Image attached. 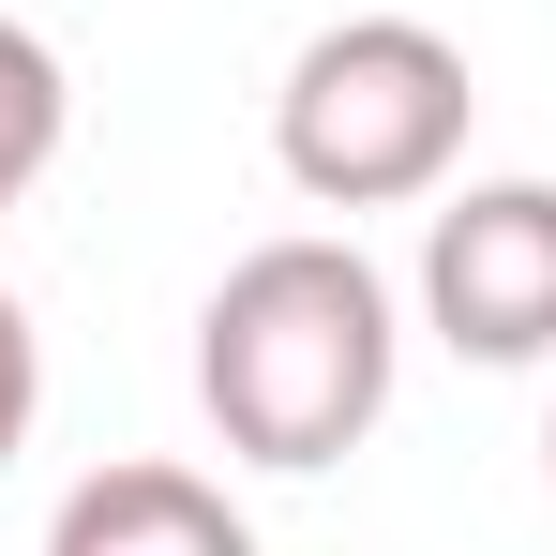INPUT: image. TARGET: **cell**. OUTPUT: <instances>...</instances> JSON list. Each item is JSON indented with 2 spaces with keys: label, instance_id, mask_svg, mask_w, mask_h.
<instances>
[{
  "label": "cell",
  "instance_id": "obj_1",
  "mask_svg": "<svg viewBox=\"0 0 556 556\" xmlns=\"http://www.w3.org/2000/svg\"><path fill=\"white\" fill-rule=\"evenodd\" d=\"M391 362L406 331L362 241H256L195 301V406L241 466H286V481L346 466L391 421Z\"/></svg>",
  "mask_w": 556,
  "mask_h": 556
},
{
  "label": "cell",
  "instance_id": "obj_2",
  "mask_svg": "<svg viewBox=\"0 0 556 556\" xmlns=\"http://www.w3.org/2000/svg\"><path fill=\"white\" fill-rule=\"evenodd\" d=\"M466 105H481V76L437 15H331L271 91V151L316 211H406L452 181Z\"/></svg>",
  "mask_w": 556,
  "mask_h": 556
},
{
  "label": "cell",
  "instance_id": "obj_3",
  "mask_svg": "<svg viewBox=\"0 0 556 556\" xmlns=\"http://www.w3.org/2000/svg\"><path fill=\"white\" fill-rule=\"evenodd\" d=\"M421 316L466 362H556V181H466L421 226Z\"/></svg>",
  "mask_w": 556,
  "mask_h": 556
},
{
  "label": "cell",
  "instance_id": "obj_4",
  "mask_svg": "<svg viewBox=\"0 0 556 556\" xmlns=\"http://www.w3.org/2000/svg\"><path fill=\"white\" fill-rule=\"evenodd\" d=\"M46 556H256V527L195 466H91L46 511Z\"/></svg>",
  "mask_w": 556,
  "mask_h": 556
},
{
  "label": "cell",
  "instance_id": "obj_5",
  "mask_svg": "<svg viewBox=\"0 0 556 556\" xmlns=\"http://www.w3.org/2000/svg\"><path fill=\"white\" fill-rule=\"evenodd\" d=\"M61 136H76V91H61V46L30 30V15H0V211L61 166Z\"/></svg>",
  "mask_w": 556,
  "mask_h": 556
},
{
  "label": "cell",
  "instance_id": "obj_6",
  "mask_svg": "<svg viewBox=\"0 0 556 556\" xmlns=\"http://www.w3.org/2000/svg\"><path fill=\"white\" fill-rule=\"evenodd\" d=\"M30 421H46V346H30V301L0 286V466L30 452Z\"/></svg>",
  "mask_w": 556,
  "mask_h": 556
},
{
  "label": "cell",
  "instance_id": "obj_7",
  "mask_svg": "<svg viewBox=\"0 0 556 556\" xmlns=\"http://www.w3.org/2000/svg\"><path fill=\"white\" fill-rule=\"evenodd\" d=\"M542 481H556V421H542Z\"/></svg>",
  "mask_w": 556,
  "mask_h": 556
}]
</instances>
